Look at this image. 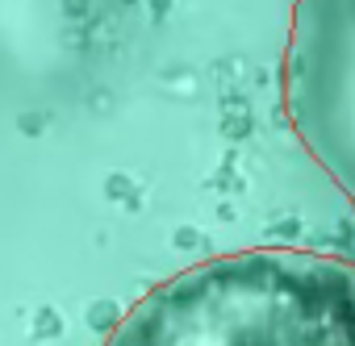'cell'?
Returning a JSON list of instances; mask_svg holds the SVG:
<instances>
[{"label":"cell","mask_w":355,"mask_h":346,"mask_svg":"<svg viewBox=\"0 0 355 346\" xmlns=\"http://www.w3.org/2000/svg\"><path fill=\"white\" fill-rule=\"evenodd\" d=\"M105 346H355V267L301 246L205 259L150 288Z\"/></svg>","instance_id":"obj_1"},{"label":"cell","mask_w":355,"mask_h":346,"mask_svg":"<svg viewBox=\"0 0 355 346\" xmlns=\"http://www.w3.org/2000/svg\"><path fill=\"white\" fill-rule=\"evenodd\" d=\"M284 109L309 158L355 205V0H297Z\"/></svg>","instance_id":"obj_2"}]
</instances>
